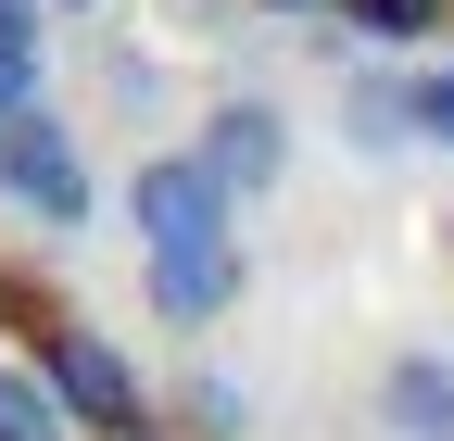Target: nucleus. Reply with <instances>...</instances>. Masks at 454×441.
Segmentation results:
<instances>
[{"label": "nucleus", "instance_id": "nucleus-1", "mask_svg": "<svg viewBox=\"0 0 454 441\" xmlns=\"http://www.w3.org/2000/svg\"><path fill=\"white\" fill-rule=\"evenodd\" d=\"M38 378L64 391V416H76V429H101V441H152V391H139V366L114 353L101 328L38 315Z\"/></svg>", "mask_w": 454, "mask_h": 441}, {"label": "nucleus", "instance_id": "nucleus-2", "mask_svg": "<svg viewBox=\"0 0 454 441\" xmlns=\"http://www.w3.org/2000/svg\"><path fill=\"white\" fill-rule=\"evenodd\" d=\"M127 228L139 252H202V240H240V202L202 151H139L127 164Z\"/></svg>", "mask_w": 454, "mask_h": 441}, {"label": "nucleus", "instance_id": "nucleus-3", "mask_svg": "<svg viewBox=\"0 0 454 441\" xmlns=\"http://www.w3.org/2000/svg\"><path fill=\"white\" fill-rule=\"evenodd\" d=\"M0 202H26L38 228H89V151H76V127H51V101L38 114H13L0 127Z\"/></svg>", "mask_w": 454, "mask_h": 441}, {"label": "nucleus", "instance_id": "nucleus-4", "mask_svg": "<svg viewBox=\"0 0 454 441\" xmlns=\"http://www.w3.org/2000/svg\"><path fill=\"white\" fill-rule=\"evenodd\" d=\"M215 177H227V202H265L278 177H291V114H278L265 89H240V101H215L202 114V139H190Z\"/></svg>", "mask_w": 454, "mask_h": 441}, {"label": "nucleus", "instance_id": "nucleus-5", "mask_svg": "<svg viewBox=\"0 0 454 441\" xmlns=\"http://www.w3.org/2000/svg\"><path fill=\"white\" fill-rule=\"evenodd\" d=\"M253 290V252L240 240H202V252H139V303L164 328H215V315H240Z\"/></svg>", "mask_w": 454, "mask_h": 441}, {"label": "nucleus", "instance_id": "nucleus-6", "mask_svg": "<svg viewBox=\"0 0 454 441\" xmlns=\"http://www.w3.org/2000/svg\"><path fill=\"white\" fill-rule=\"evenodd\" d=\"M379 429L391 441H454V353H391L379 366Z\"/></svg>", "mask_w": 454, "mask_h": 441}, {"label": "nucleus", "instance_id": "nucleus-7", "mask_svg": "<svg viewBox=\"0 0 454 441\" xmlns=\"http://www.w3.org/2000/svg\"><path fill=\"white\" fill-rule=\"evenodd\" d=\"M340 139H354V151H404V139H417L404 76H354V89H340Z\"/></svg>", "mask_w": 454, "mask_h": 441}, {"label": "nucleus", "instance_id": "nucleus-8", "mask_svg": "<svg viewBox=\"0 0 454 441\" xmlns=\"http://www.w3.org/2000/svg\"><path fill=\"white\" fill-rule=\"evenodd\" d=\"M0 441H76L64 391L38 378V353H13V366H0Z\"/></svg>", "mask_w": 454, "mask_h": 441}, {"label": "nucleus", "instance_id": "nucleus-9", "mask_svg": "<svg viewBox=\"0 0 454 441\" xmlns=\"http://www.w3.org/2000/svg\"><path fill=\"white\" fill-rule=\"evenodd\" d=\"M38 101H51V38L38 26H0V127L38 114Z\"/></svg>", "mask_w": 454, "mask_h": 441}, {"label": "nucleus", "instance_id": "nucleus-10", "mask_svg": "<svg viewBox=\"0 0 454 441\" xmlns=\"http://www.w3.org/2000/svg\"><path fill=\"white\" fill-rule=\"evenodd\" d=\"M442 13H454V0H340V26H354V38H379V50H417Z\"/></svg>", "mask_w": 454, "mask_h": 441}, {"label": "nucleus", "instance_id": "nucleus-11", "mask_svg": "<svg viewBox=\"0 0 454 441\" xmlns=\"http://www.w3.org/2000/svg\"><path fill=\"white\" fill-rule=\"evenodd\" d=\"M177 416H190V441H240V429H253V391H240V378H215V366H202L190 391H177Z\"/></svg>", "mask_w": 454, "mask_h": 441}, {"label": "nucleus", "instance_id": "nucleus-12", "mask_svg": "<svg viewBox=\"0 0 454 441\" xmlns=\"http://www.w3.org/2000/svg\"><path fill=\"white\" fill-rule=\"evenodd\" d=\"M404 101H417V139H429V151H454V64H417V76H404Z\"/></svg>", "mask_w": 454, "mask_h": 441}, {"label": "nucleus", "instance_id": "nucleus-13", "mask_svg": "<svg viewBox=\"0 0 454 441\" xmlns=\"http://www.w3.org/2000/svg\"><path fill=\"white\" fill-rule=\"evenodd\" d=\"M265 13H340V0H265Z\"/></svg>", "mask_w": 454, "mask_h": 441}, {"label": "nucleus", "instance_id": "nucleus-14", "mask_svg": "<svg viewBox=\"0 0 454 441\" xmlns=\"http://www.w3.org/2000/svg\"><path fill=\"white\" fill-rule=\"evenodd\" d=\"M0 26H38V0H0Z\"/></svg>", "mask_w": 454, "mask_h": 441}, {"label": "nucleus", "instance_id": "nucleus-15", "mask_svg": "<svg viewBox=\"0 0 454 441\" xmlns=\"http://www.w3.org/2000/svg\"><path fill=\"white\" fill-rule=\"evenodd\" d=\"M64 13H89V0H64Z\"/></svg>", "mask_w": 454, "mask_h": 441}]
</instances>
